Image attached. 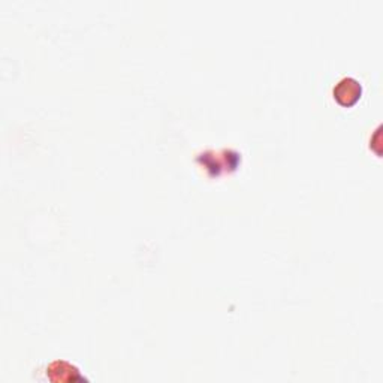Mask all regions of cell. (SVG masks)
I'll list each match as a JSON object with an SVG mask.
<instances>
[{"instance_id": "1", "label": "cell", "mask_w": 383, "mask_h": 383, "mask_svg": "<svg viewBox=\"0 0 383 383\" xmlns=\"http://www.w3.org/2000/svg\"><path fill=\"white\" fill-rule=\"evenodd\" d=\"M334 99L342 106H353L362 96V86L355 78H343L333 90Z\"/></svg>"}, {"instance_id": "2", "label": "cell", "mask_w": 383, "mask_h": 383, "mask_svg": "<svg viewBox=\"0 0 383 383\" xmlns=\"http://www.w3.org/2000/svg\"><path fill=\"white\" fill-rule=\"evenodd\" d=\"M47 371H50V375H51L50 379L54 382L83 380V377L80 376L78 368L66 361H54L47 368Z\"/></svg>"}]
</instances>
